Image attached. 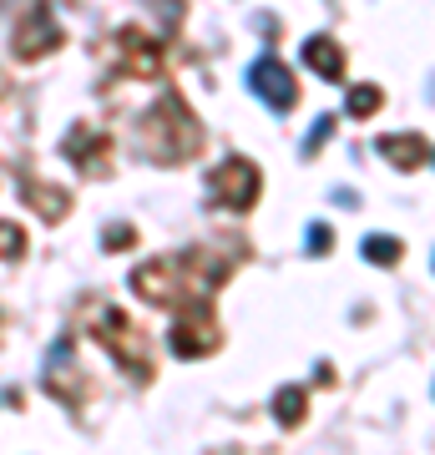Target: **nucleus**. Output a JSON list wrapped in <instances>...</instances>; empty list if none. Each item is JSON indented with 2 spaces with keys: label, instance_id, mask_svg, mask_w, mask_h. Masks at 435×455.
Masks as SVG:
<instances>
[{
  "label": "nucleus",
  "instance_id": "obj_1",
  "mask_svg": "<svg viewBox=\"0 0 435 455\" xmlns=\"http://www.w3.org/2000/svg\"><path fill=\"white\" fill-rule=\"evenodd\" d=\"M253 87H263V91H268V102H274V106H284L289 96H294V87L284 81L279 61H259V66H253Z\"/></svg>",
  "mask_w": 435,
  "mask_h": 455
}]
</instances>
